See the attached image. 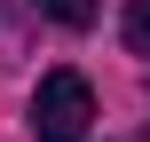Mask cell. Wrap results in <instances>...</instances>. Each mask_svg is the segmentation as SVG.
<instances>
[{"label":"cell","instance_id":"cell-1","mask_svg":"<svg viewBox=\"0 0 150 142\" xmlns=\"http://www.w3.org/2000/svg\"><path fill=\"white\" fill-rule=\"evenodd\" d=\"M87 119H95V87L79 71H47L32 95V142H87Z\"/></svg>","mask_w":150,"mask_h":142},{"label":"cell","instance_id":"cell-2","mask_svg":"<svg viewBox=\"0 0 150 142\" xmlns=\"http://www.w3.org/2000/svg\"><path fill=\"white\" fill-rule=\"evenodd\" d=\"M47 24H63V32H87L95 16H103V0H32Z\"/></svg>","mask_w":150,"mask_h":142},{"label":"cell","instance_id":"cell-3","mask_svg":"<svg viewBox=\"0 0 150 142\" xmlns=\"http://www.w3.org/2000/svg\"><path fill=\"white\" fill-rule=\"evenodd\" d=\"M127 47L150 55V0H127Z\"/></svg>","mask_w":150,"mask_h":142}]
</instances>
